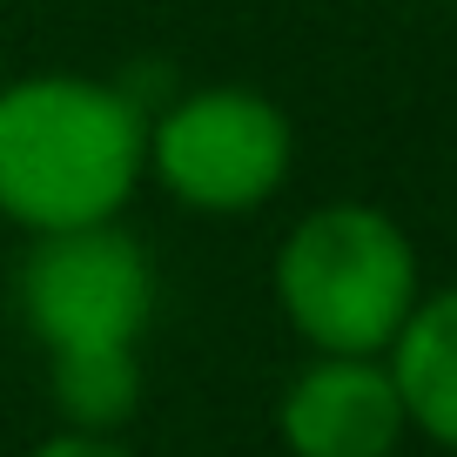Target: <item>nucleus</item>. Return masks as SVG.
Returning a JSON list of instances; mask_svg holds the SVG:
<instances>
[{"label":"nucleus","mask_w":457,"mask_h":457,"mask_svg":"<svg viewBox=\"0 0 457 457\" xmlns=\"http://www.w3.org/2000/svg\"><path fill=\"white\" fill-rule=\"evenodd\" d=\"M296 129L262 87H195L148 129V175L195 215H249L289 182Z\"/></svg>","instance_id":"3"},{"label":"nucleus","mask_w":457,"mask_h":457,"mask_svg":"<svg viewBox=\"0 0 457 457\" xmlns=\"http://www.w3.org/2000/svg\"><path fill=\"white\" fill-rule=\"evenodd\" d=\"M34 457H135V451H121V444L101 437V430H61V437H47Z\"/></svg>","instance_id":"8"},{"label":"nucleus","mask_w":457,"mask_h":457,"mask_svg":"<svg viewBox=\"0 0 457 457\" xmlns=\"http://www.w3.org/2000/svg\"><path fill=\"white\" fill-rule=\"evenodd\" d=\"M148 175V121L87 74H28L0 87V215L34 236L121 222Z\"/></svg>","instance_id":"1"},{"label":"nucleus","mask_w":457,"mask_h":457,"mask_svg":"<svg viewBox=\"0 0 457 457\" xmlns=\"http://www.w3.org/2000/svg\"><path fill=\"white\" fill-rule=\"evenodd\" d=\"M21 316L47 357L135 350L155 316V262L121 222L34 236L21 262Z\"/></svg>","instance_id":"4"},{"label":"nucleus","mask_w":457,"mask_h":457,"mask_svg":"<svg viewBox=\"0 0 457 457\" xmlns=\"http://www.w3.org/2000/svg\"><path fill=\"white\" fill-rule=\"evenodd\" d=\"M417 296V243L377 202H323L276 249V310L316 357H384Z\"/></svg>","instance_id":"2"},{"label":"nucleus","mask_w":457,"mask_h":457,"mask_svg":"<svg viewBox=\"0 0 457 457\" xmlns=\"http://www.w3.org/2000/svg\"><path fill=\"white\" fill-rule=\"evenodd\" d=\"M54 403L74 430H121L142 403V363L135 350H87V357H47Z\"/></svg>","instance_id":"7"},{"label":"nucleus","mask_w":457,"mask_h":457,"mask_svg":"<svg viewBox=\"0 0 457 457\" xmlns=\"http://www.w3.org/2000/svg\"><path fill=\"white\" fill-rule=\"evenodd\" d=\"M289 457H390L411 430L384 357H316L276 403Z\"/></svg>","instance_id":"5"},{"label":"nucleus","mask_w":457,"mask_h":457,"mask_svg":"<svg viewBox=\"0 0 457 457\" xmlns=\"http://www.w3.org/2000/svg\"><path fill=\"white\" fill-rule=\"evenodd\" d=\"M384 363H390V377H397L411 430H424L430 444L457 451V289L417 296L411 323L397 329Z\"/></svg>","instance_id":"6"}]
</instances>
